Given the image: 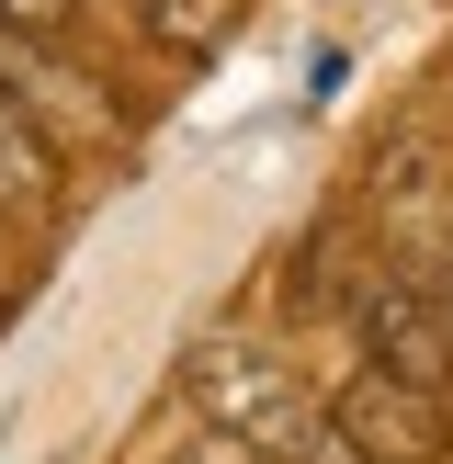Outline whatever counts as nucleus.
I'll use <instances>...</instances> for the list:
<instances>
[{
	"label": "nucleus",
	"mask_w": 453,
	"mask_h": 464,
	"mask_svg": "<svg viewBox=\"0 0 453 464\" xmlns=\"http://www.w3.org/2000/svg\"><path fill=\"white\" fill-rule=\"evenodd\" d=\"M0 23H23V34H57V23H68V0H0Z\"/></svg>",
	"instance_id": "nucleus-8"
},
{
	"label": "nucleus",
	"mask_w": 453,
	"mask_h": 464,
	"mask_svg": "<svg viewBox=\"0 0 453 464\" xmlns=\"http://www.w3.org/2000/svg\"><path fill=\"white\" fill-rule=\"evenodd\" d=\"M181 397H193L204 430H226V442H294V430L317 420V397L284 374V362L261 352V340H193V362H181Z\"/></svg>",
	"instance_id": "nucleus-2"
},
{
	"label": "nucleus",
	"mask_w": 453,
	"mask_h": 464,
	"mask_svg": "<svg viewBox=\"0 0 453 464\" xmlns=\"http://www.w3.org/2000/svg\"><path fill=\"white\" fill-rule=\"evenodd\" d=\"M352 340H362L374 374L453 397V306H442V284H430L419 261H374L352 284Z\"/></svg>",
	"instance_id": "nucleus-1"
},
{
	"label": "nucleus",
	"mask_w": 453,
	"mask_h": 464,
	"mask_svg": "<svg viewBox=\"0 0 453 464\" xmlns=\"http://www.w3.org/2000/svg\"><path fill=\"white\" fill-rule=\"evenodd\" d=\"M57 204V136L0 91V216H45Z\"/></svg>",
	"instance_id": "nucleus-5"
},
{
	"label": "nucleus",
	"mask_w": 453,
	"mask_h": 464,
	"mask_svg": "<svg viewBox=\"0 0 453 464\" xmlns=\"http://www.w3.org/2000/svg\"><path fill=\"white\" fill-rule=\"evenodd\" d=\"M0 91H12L23 113H57L68 136H91V125H102L91 80H80V68H57V57H45V34H23V23H0Z\"/></svg>",
	"instance_id": "nucleus-4"
},
{
	"label": "nucleus",
	"mask_w": 453,
	"mask_h": 464,
	"mask_svg": "<svg viewBox=\"0 0 453 464\" xmlns=\"http://www.w3.org/2000/svg\"><path fill=\"white\" fill-rule=\"evenodd\" d=\"M170 464H272V453H261V442H226V430H193Z\"/></svg>",
	"instance_id": "nucleus-7"
},
{
	"label": "nucleus",
	"mask_w": 453,
	"mask_h": 464,
	"mask_svg": "<svg viewBox=\"0 0 453 464\" xmlns=\"http://www.w3.org/2000/svg\"><path fill=\"white\" fill-rule=\"evenodd\" d=\"M272 464H374V453H362V442H352V430H340V420H329V408H317V420H306V430H294V442H272Z\"/></svg>",
	"instance_id": "nucleus-6"
},
{
	"label": "nucleus",
	"mask_w": 453,
	"mask_h": 464,
	"mask_svg": "<svg viewBox=\"0 0 453 464\" xmlns=\"http://www.w3.org/2000/svg\"><path fill=\"white\" fill-rule=\"evenodd\" d=\"M329 420L352 430L374 464H442L453 453V420H442V397L430 385H397V374H340V397H329Z\"/></svg>",
	"instance_id": "nucleus-3"
}]
</instances>
